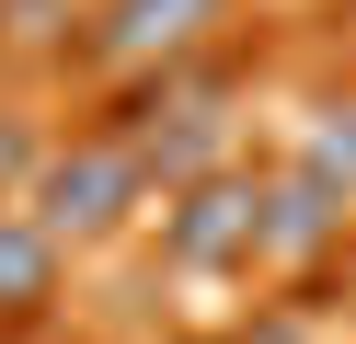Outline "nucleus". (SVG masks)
<instances>
[{
    "instance_id": "nucleus-7",
    "label": "nucleus",
    "mask_w": 356,
    "mask_h": 344,
    "mask_svg": "<svg viewBox=\"0 0 356 344\" xmlns=\"http://www.w3.org/2000/svg\"><path fill=\"white\" fill-rule=\"evenodd\" d=\"M35 161H47L35 126H24V115H0V206H12V183H35Z\"/></svg>"
},
{
    "instance_id": "nucleus-8",
    "label": "nucleus",
    "mask_w": 356,
    "mask_h": 344,
    "mask_svg": "<svg viewBox=\"0 0 356 344\" xmlns=\"http://www.w3.org/2000/svg\"><path fill=\"white\" fill-rule=\"evenodd\" d=\"M241 344H310V333H299V321H287V310H264V321H253V333H241Z\"/></svg>"
},
{
    "instance_id": "nucleus-6",
    "label": "nucleus",
    "mask_w": 356,
    "mask_h": 344,
    "mask_svg": "<svg viewBox=\"0 0 356 344\" xmlns=\"http://www.w3.org/2000/svg\"><path fill=\"white\" fill-rule=\"evenodd\" d=\"M299 172H322L333 195H356V104H322V126H310V161Z\"/></svg>"
},
{
    "instance_id": "nucleus-5",
    "label": "nucleus",
    "mask_w": 356,
    "mask_h": 344,
    "mask_svg": "<svg viewBox=\"0 0 356 344\" xmlns=\"http://www.w3.org/2000/svg\"><path fill=\"white\" fill-rule=\"evenodd\" d=\"M47 298H58V241L24 206H0V321H35Z\"/></svg>"
},
{
    "instance_id": "nucleus-2",
    "label": "nucleus",
    "mask_w": 356,
    "mask_h": 344,
    "mask_svg": "<svg viewBox=\"0 0 356 344\" xmlns=\"http://www.w3.org/2000/svg\"><path fill=\"white\" fill-rule=\"evenodd\" d=\"M218 23H230V0H104V12H92V58L161 81V69H184Z\"/></svg>"
},
{
    "instance_id": "nucleus-4",
    "label": "nucleus",
    "mask_w": 356,
    "mask_h": 344,
    "mask_svg": "<svg viewBox=\"0 0 356 344\" xmlns=\"http://www.w3.org/2000/svg\"><path fill=\"white\" fill-rule=\"evenodd\" d=\"M333 229H345V195H333L322 172H287V183H264V252H276V264H310Z\"/></svg>"
},
{
    "instance_id": "nucleus-1",
    "label": "nucleus",
    "mask_w": 356,
    "mask_h": 344,
    "mask_svg": "<svg viewBox=\"0 0 356 344\" xmlns=\"http://www.w3.org/2000/svg\"><path fill=\"white\" fill-rule=\"evenodd\" d=\"M138 195H149L138 149H127L115 126H92V138H70V149H47V161H35L24 218L47 229V241H104V229H127V206H138Z\"/></svg>"
},
{
    "instance_id": "nucleus-3",
    "label": "nucleus",
    "mask_w": 356,
    "mask_h": 344,
    "mask_svg": "<svg viewBox=\"0 0 356 344\" xmlns=\"http://www.w3.org/2000/svg\"><path fill=\"white\" fill-rule=\"evenodd\" d=\"M172 264L184 275H218V264H253L264 252V183H241V172H207V183H184L172 195Z\"/></svg>"
}]
</instances>
